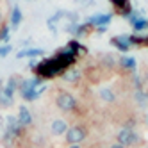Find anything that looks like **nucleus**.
<instances>
[{"instance_id": "obj_17", "label": "nucleus", "mask_w": 148, "mask_h": 148, "mask_svg": "<svg viewBox=\"0 0 148 148\" xmlns=\"http://www.w3.org/2000/svg\"><path fill=\"white\" fill-rule=\"evenodd\" d=\"M100 98L102 100H105V102H114V93L109 89V88H103V89H100Z\"/></svg>"}, {"instance_id": "obj_21", "label": "nucleus", "mask_w": 148, "mask_h": 148, "mask_svg": "<svg viewBox=\"0 0 148 148\" xmlns=\"http://www.w3.org/2000/svg\"><path fill=\"white\" fill-rule=\"evenodd\" d=\"M0 102H2V105H9L11 103V98H7V97H4V95L0 93Z\"/></svg>"}, {"instance_id": "obj_22", "label": "nucleus", "mask_w": 148, "mask_h": 148, "mask_svg": "<svg viewBox=\"0 0 148 148\" xmlns=\"http://www.w3.org/2000/svg\"><path fill=\"white\" fill-rule=\"evenodd\" d=\"M111 148H125V146H121V145H120V143H118V145H112V146H111Z\"/></svg>"}, {"instance_id": "obj_20", "label": "nucleus", "mask_w": 148, "mask_h": 148, "mask_svg": "<svg viewBox=\"0 0 148 148\" xmlns=\"http://www.w3.org/2000/svg\"><path fill=\"white\" fill-rule=\"evenodd\" d=\"M7 34H9V29L4 25L2 29H0V39H7Z\"/></svg>"}, {"instance_id": "obj_24", "label": "nucleus", "mask_w": 148, "mask_h": 148, "mask_svg": "<svg viewBox=\"0 0 148 148\" xmlns=\"http://www.w3.org/2000/svg\"><path fill=\"white\" fill-rule=\"evenodd\" d=\"M0 23H2V11H0Z\"/></svg>"}, {"instance_id": "obj_1", "label": "nucleus", "mask_w": 148, "mask_h": 148, "mask_svg": "<svg viewBox=\"0 0 148 148\" xmlns=\"http://www.w3.org/2000/svg\"><path fill=\"white\" fill-rule=\"evenodd\" d=\"M75 59H77V54H73L71 50L64 48L59 54H56L54 57L41 61L38 66H34V71H36L38 79H52L56 75H62L75 62Z\"/></svg>"}, {"instance_id": "obj_12", "label": "nucleus", "mask_w": 148, "mask_h": 148, "mask_svg": "<svg viewBox=\"0 0 148 148\" xmlns=\"http://www.w3.org/2000/svg\"><path fill=\"white\" fill-rule=\"evenodd\" d=\"M134 100L137 102L139 107H148V93L143 91V89H137L136 95H134Z\"/></svg>"}, {"instance_id": "obj_11", "label": "nucleus", "mask_w": 148, "mask_h": 148, "mask_svg": "<svg viewBox=\"0 0 148 148\" xmlns=\"http://www.w3.org/2000/svg\"><path fill=\"white\" fill-rule=\"evenodd\" d=\"M18 123L22 125V127H25V125H30V123H32V116H30V112H29V109L25 107V105H22V107H20Z\"/></svg>"}, {"instance_id": "obj_23", "label": "nucleus", "mask_w": 148, "mask_h": 148, "mask_svg": "<svg viewBox=\"0 0 148 148\" xmlns=\"http://www.w3.org/2000/svg\"><path fill=\"white\" fill-rule=\"evenodd\" d=\"M70 148H80V146H79V145H71Z\"/></svg>"}, {"instance_id": "obj_16", "label": "nucleus", "mask_w": 148, "mask_h": 148, "mask_svg": "<svg viewBox=\"0 0 148 148\" xmlns=\"http://www.w3.org/2000/svg\"><path fill=\"white\" fill-rule=\"evenodd\" d=\"M79 77H80V71L79 70H66L64 75H62V79L68 80V82H75Z\"/></svg>"}, {"instance_id": "obj_14", "label": "nucleus", "mask_w": 148, "mask_h": 148, "mask_svg": "<svg viewBox=\"0 0 148 148\" xmlns=\"http://www.w3.org/2000/svg\"><path fill=\"white\" fill-rule=\"evenodd\" d=\"M132 27H134V30H136V32H143V30L148 27V20H145L143 16H139V18H137L136 22L132 23Z\"/></svg>"}, {"instance_id": "obj_5", "label": "nucleus", "mask_w": 148, "mask_h": 148, "mask_svg": "<svg viewBox=\"0 0 148 148\" xmlns=\"http://www.w3.org/2000/svg\"><path fill=\"white\" fill-rule=\"evenodd\" d=\"M56 103H57V107L61 111H71V109H75V98L71 97L70 93L66 91H61L57 97H56Z\"/></svg>"}, {"instance_id": "obj_4", "label": "nucleus", "mask_w": 148, "mask_h": 148, "mask_svg": "<svg viewBox=\"0 0 148 148\" xmlns=\"http://www.w3.org/2000/svg\"><path fill=\"white\" fill-rule=\"evenodd\" d=\"M137 141H139V136L132 129H121L118 132V143L121 146H134Z\"/></svg>"}, {"instance_id": "obj_19", "label": "nucleus", "mask_w": 148, "mask_h": 148, "mask_svg": "<svg viewBox=\"0 0 148 148\" xmlns=\"http://www.w3.org/2000/svg\"><path fill=\"white\" fill-rule=\"evenodd\" d=\"M9 52H11V47H9V45H5V47H0V57L7 56Z\"/></svg>"}, {"instance_id": "obj_15", "label": "nucleus", "mask_w": 148, "mask_h": 148, "mask_svg": "<svg viewBox=\"0 0 148 148\" xmlns=\"http://www.w3.org/2000/svg\"><path fill=\"white\" fill-rule=\"evenodd\" d=\"M20 22H22V11H20V7H14L11 13V25L16 29L20 25Z\"/></svg>"}, {"instance_id": "obj_7", "label": "nucleus", "mask_w": 148, "mask_h": 148, "mask_svg": "<svg viewBox=\"0 0 148 148\" xmlns=\"http://www.w3.org/2000/svg\"><path fill=\"white\" fill-rule=\"evenodd\" d=\"M111 43L116 47V48H120L121 52H127L130 47H132V41H130V36H116L111 39Z\"/></svg>"}, {"instance_id": "obj_3", "label": "nucleus", "mask_w": 148, "mask_h": 148, "mask_svg": "<svg viewBox=\"0 0 148 148\" xmlns=\"http://www.w3.org/2000/svg\"><path fill=\"white\" fill-rule=\"evenodd\" d=\"M86 136H88L86 127L75 125V127H71V129H68V132H66V141L70 145H77V143H80V141L86 139Z\"/></svg>"}, {"instance_id": "obj_10", "label": "nucleus", "mask_w": 148, "mask_h": 148, "mask_svg": "<svg viewBox=\"0 0 148 148\" xmlns=\"http://www.w3.org/2000/svg\"><path fill=\"white\" fill-rule=\"evenodd\" d=\"M16 88H18V80H16L14 77H11V79L7 80V86H5L2 91H0V93H2L4 97H7V98H13V95H14Z\"/></svg>"}, {"instance_id": "obj_18", "label": "nucleus", "mask_w": 148, "mask_h": 148, "mask_svg": "<svg viewBox=\"0 0 148 148\" xmlns=\"http://www.w3.org/2000/svg\"><path fill=\"white\" fill-rule=\"evenodd\" d=\"M120 62H121V66H123V68L136 70V61H134V57H121Z\"/></svg>"}, {"instance_id": "obj_2", "label": "nucleus", "mask_w": 148, "mask_h": 148, "mask_svg": "<svg viewBox=\"0 0 148 148\" xmlns=\"http://www.w3.org/2000/svg\"><path fill=\"white\" fill-rule=\"evenodd\" d=\"M20 89H22V95L25 100H34L38 98L39 93L45 91V86H41V79H29V80H23L22 84H20Z\"/></svg>"}, {"instance_id": "obj_25", "label": "nucleus", "mask_w": 148, "mask_h": 148, "mask_svg": "<svg viewBox=\"0 0 148 148\" xmlns=\"http://www.w3.org/2000/svg\"><path fill=\"white\" fill-rule=\"evenodd\" d=\"M0 88H2V82H0ZM0 91H2V89H0Z\"/></svg>"}, {"instance_id": "obj_6", "label": "nucleus", "mask_w": 148, "mask_h": 148, "mask_svg": "<svg viewBox=\"0 0 148 148\" xmlns=\"http://www.w3.org/2000/svg\"><path fill=\"white\" fill-rule=\"evenodd\" d=\"M111 4L114 7V13L129 16L130 14V0H111Z\"/></svg>"}, {"instance_id": "obj_13", "label": "nucleus", "mask_w": 148, "mask_h": 148, "mask_svg": "<svg viewBox=\"0 0 148 148\" xmlns=\"http://www.w3.org/2000/svg\"><path fill=\"white\" fill-rule=\"evenodd\" d=\"M38 57V56H43V50H39V48H27V50H22L18 54V57Z\"/></svg>"}, {"instance_id": "obj_8", "label": "nucleus", "mask_w": 148, "mask_h": 148, "mask_svg": "<svg viewBox=\"0 0 148 148\" xmlns=\"http://www.w3.org/2000/svg\"><path fill=\"white\" fill-rule=\"evenodd\" d=\"M111 16L112 14H95L88 20L89 25H98V27H105L109 22H111Z\"/></svg>"}, {"instance_id": "obj_9", "label": "nucleus", "mask_w": 148, "mask_h": 148, "mask_svg": "<svg viewBox=\"0 0 148 148\" xmlns=\"http://www.w3.org/2000/svg\"><path fill=\"white\" fill-rule=\"evenodd\" d=\"M50 130H52V134H54V136H61V134L68 132V125H66L64 120H54V121H52Z\"/></svg>"}]
</instances>
